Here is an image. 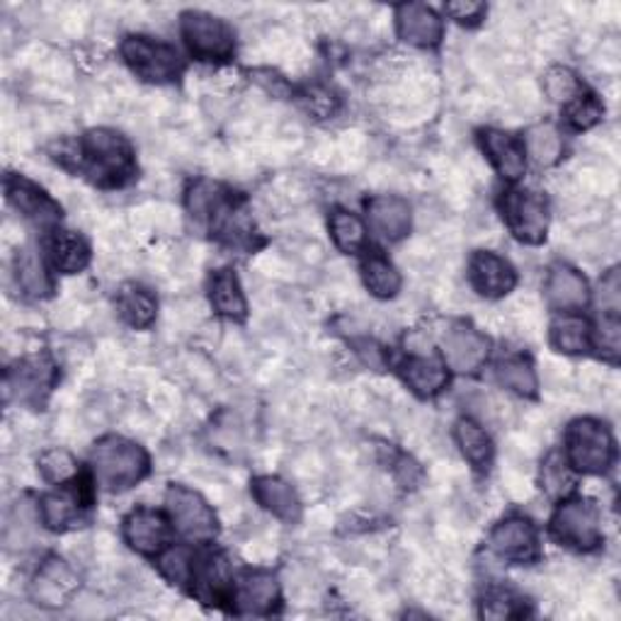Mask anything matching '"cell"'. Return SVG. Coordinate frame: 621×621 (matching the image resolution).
Masks as SVG:
<instances>
[{"instance_id": "1", "label": "cell", "mask_w": 621, "mask_h": 621, "mask_svg": "<svg viewBox=\"0 0 621 621\" xmlns=\"http://www.w3.org/2000/svg\"><path fill=\"white\" fill-rule=\"evenodd\" d=\"M78 168L101 188H122L136 172L129 141L112 129H91L78 141Z\"/></svg>"}, {"instance_id": "2", "label": "cell", "mask_w": 621, "mask_h": 621, "mask_svg": "<svg viewBox=\"0 0 621 621\" xmlns=\"http://www.w3.org/2000/svg\"><path fill=\"white\" fill-rule=\"evenodd\" d=\"M151 469L141 444L124 438H105L93 450V471L101 486L109 493H122L141 483Z\"/></svg>"}, {"instance_id": "3", "label": "cell", "mask_w": 621, "mask_h": 621, "mask_svg": "<svg viewBox=\"0 0 621 621\" xmlns=\"http://www.w3.org/2000/svg\"><path fill=\"white\" fill-rule=\"evenodd\" d=\"M566 464L580 474L598 476L610 471L617 456V444L610 428L594 418H578L568 425L564 438Z\"/></svg>"}, {"instance_id": "4", "label": "cell", "mask_w": 621, "mask_h": 621, "mask_svg": "<svg viewBox=\"0 0 621 621\" xmlns=\"http://www.w3.org/2000/svg\"><path fill=\"white\" fill-rule=\"evenodd\" d=\"M122 59L146 83H170L185 69V61L176 46L139 34H131L122 42Z\"/></svg>"}, {"instance_id": "5", "label": "cell", "mask_w": 621, "mask_h": 621, "mask_svg": "<svg viewBox=\"0 0 621 621\" xmlns=\"http://www.w3.org/2000/svg\"><path fill=\"white\" fill-rule=\"evenodd\" d=\"M551 534L568 549L594 551L604 539L598 505L582 498L561 503L551 517Z\"/></svg>"}, {"instance_id": "6", "label": "cell", "mask_w": 621, "mask_h": 621, "mask_svg": "<svg viewBox=\"0 0 621 621\" xmlns=\"http://www.w3.org/2000/svg\"><path fill=\"white\" fill-rule=\"evenodd\" d=\"M166 505L172 527L188 541H211L219 534V519L200 493L172 483L166 493Z\"/></svg>"}, {"instance_id": "7", "label": "cell", "mask_w": 621, "mask_h": 621, "mask_svg": "<svg viewBox=\"0 0 621 621\" xmlns=\"http://www.w3.org/2000/svg\"><path fill=\"white\" fill-rule=\"evenodd\" d=\"M503 217L517 241L539 245L549 233V202L537 190L515 188L503 197Z\"/></svg>"}, {"instance_id": "8", "label": "cell", "mask_w": 621, "mask_h": 621, "mask_svg": "<svg viewBox=\"0 0 621 621\" xmlns=\"http://www.w3.org/2000/svg\"><path fill=\"white\" fill-rule=\"evenodd\" d=\"M182 36L200 61H229L235 52V36L227 22L209 12L190 10L182 15Z\"/></svg>"}, {"instance_id": "9", "label": "cell", "mask_w": 621, "mask_h": 621, "mask_svg": "<svg viewBox=\"0 0 621 621\" xmlns=\"http://www.w3.org/2000/svg\"><path fill=\"white\" fill-rule=\"evenodd\" d=\"M81 588V576L69 561L59 556L46 558V561L36 570V576L30 586V594L34 604L44 607V610H59L66 607L73 594Z\"/></svg>"}, {"instance_id": "10", "label": "cell", "mask_w": 621, "mask_h": 621, "mask_svg": "<svg viewBox=\"0 0 621 621\" xmlns=\"http://www.w3.org/2000/svg\"><path fill=\"white\" fill-rule=\"evenodd\" d=\"M491 549L511 564H534L541 556L539 531L527 517H505L491 531Z\"/></svg>"}, {"instance_id": "11", "label": "cell", "mask_w": 621, "mask_h": 621, "mask_svg": "<svg viewBox=\"0 0 621 621\" xmlns=\"http://www.w3.org/2000/svg\"><path fill=\"white\" fill-rule=\"evenodd\" d=\"M233 610L241 617H270L282 602L280 582L267 570H248L231 590Z\"/></svg>"}, {"instance_id": "12", "label": "cell", "mask_w": 621, "mask_h": 621, "mask_svg": "<svg viewBox=\"0 0 621 621\" xmlns=\"http://www.w3.org/2000/svg\"><path fill=\"white\" fill-rule=\"evenodd\" d=\"M491 352V343L486 335L476 330L469 323H454L444 330L442 338V355L459 375H471V371L481 369L486 365Z\"/></svg>"}, {"instance_id": "13", "label": "cell", "mask_w": 621, "mask_h": 621, "mask_svg": "<svg viewBox=\"0 0 621 621\" xmlns=\"http://www.w3.org/2000/svg\"><path fill=\"white\" fill-rule=\"evenodd\" d=\"M56 379L54 365L44 357L22 359L6 375V393L8 399H15L18 403L40 406L44 403L46 393L52 391Z\"/></svg>"}, {"instance_id": "14", "label": "cell", "mask_w": 621, "mask_h": 621, "mask_svg": "<svg viewBox=\"0 0 621 621\" xmlns=\"http://www.w3.org/2000/svg\"><path fill=\"white\" fill-rule=\"evenodd\" d=\"M469 282L486 299H503L515 290L517 272L505 257L491 251H478L469 263Z\"/></svg>"}, {"instance_id": "15", "label": "cell", "mask_w": 621, "mask_h": 621, "mask_svg": "<svg viewBox=\"0 0 621 621\" xmlns=\"http://www.w3.org/2000/svg\"><path fill=\"white\" fill-rule=\"evenodd\" d=\"M6 197L24 219H30L36 227H54L61 219V207L40 188V185H34L28 178L8 176Z\"/></svg>"}, {"instance_id": "16", "label": "cell", "mask_w": 621, "mask_h": 621, "mask_svg": "<svg viewBox=\"0 0 621 621\" xmlns=\"http://www.w3.org/2000/svg\"><path fill=\"white\" fill-rule=\"evenodd\" d=\"M124 541H127L136 554L158 556L168 546L170 539V522L148 507H139L124 519Z\"/></svg>"}, {"instance_id": "17", "label": "cell", "mask_w": 621, "mask_h": 621, "mask_svg": "<svg viewBox=\"0 0 621 621\" xmlns=\"http://www.w3.org/2000/svg\"><path fill=\"white\" fill-rule=\"evenodd\" d=\"M396 28H399V36L406 44L418 49L438 46L444 32L442 18L422 3H406L396 8Z\"/></svg>"}, {"instance_id": "18", "label": "cell", "mask_w": 621, "mask_h": 621, "mask_svg": "<svg viewBox=\"0 0 621 621\" xmlns=\"http://www.w3.org/2000/svg\"><path fill=\"white\" fill-rule=\"evenodd\" d=\"M367 219L381 239L401 241L413 223V209L399 194H375L367 200Z\"/></svg>"}, {"instance_id": "19", "label": "cell", "mask_w": 621, "mask_h": 621, "mask_svg": "<svg viewBox=\"0 0 621 621\" xmlns=\"http://www.w3.org/2000/svg\"><path fill=\"white\" fill-rule=\"evenodd\" d=\"M481 148L486 151L493 168L501 172V178L517 182L527 170V154L525 146L517 136L501 131V129H483L478 134Z\"/></svg>"}, {"instance_id": "20", "label": "cell", "mask_w": 621, "mask_h": 621, "mask_svg": "<svg viewBox=\"0 0 621 621\" xmlns=\"http://www.w3.org/2000/svg\"><path fill=\"white\" fill-rule=\"evenodd\" d=\"M209 223L217 239L231 248H251L255 241V227L251 217H248L245 207L231 194L223 197L221 204L214 209V214L209 217Z\"/></svg>"}, {"instance_id": "21", "label": "cell", "mask_w": 621, "mask_h": 621, "mask_svg": "<svg viewBox=\"0 0 621 621\" xmlns=\"http://www.w3.org/2000/svg\"><path fill=\"white\" fill-rule=\"evenodd\" d=\"M544 294L549 306L556 310H564V314L578 310L590 302V290L586 277L568 265H554L549 270V277H546L544 284Z\"/></svg>"}, {"instance_id": "22", "label": "cell", "mask_w": 621, "mask_h": 621, "mask_svg": "<svg viewBox=\"0 0 621 621\" xmlns=\"http://www.w3.org/2000/svg\"><path fill=\"white\" fill-rule=\"evenodd\" d=\"M253 498L257 505L282 522H299L302 501L287 481L280 476H260L253 481Z\"/></svg>"}, {"instance_id": "23", "label": "cell", "mask_w": 621, "mask_h": 621, "mask_svg": "<svg viewBox=\"0 0 621 621\" xmlns=\"http://www.w3.org/2000/svg\"><path fill=\"white\" fill-rule=\"evenodd\" d=\"M401 377L420 399H434L450 383V371L434 357H408L401 365Z\"/></svg>"}, {"instance_id": "24", "label": "cell", "mask_w": 621, "mask_h": 621, "mask_svg": "<svg viewBox=\"0 0 621 621\" xmlns=\"http://www.w3.org/2000/svg\"><path fill=\"white\" fill-rule=\"evenodd\" d=\"M49 257L61 275H76L91 263V245L73 231H56L49 241Z\"/></svg>"}, {"instance_id": "25", "label": "cell", "mask_w": 621, "mask_h": 621, "mask_svg": "<svg viewBox=\"0 0 621 621\" xmlns=\"http://www.w3.org/2000/svg\"><path fill=\"white\" fill-rule=\"evenodd\" d=\"M83 495L76 491H54L40 501L42 525L52 531H64L76 525L83 515Z\"/></svg>"}, {"instance_id": "26", "label": "cell", "mask_w": 621, "mask_h": 621, "mask_svg": "<svg viewBox=\"0 0 621 621\" xmlns=\"http://www.w3.org/2000/svg\"><path fill=\"white\" fill-rule=\"evenodd\" d=\"M209 302L223 318L243 320L248 314L245 294L241 290L239 277L231 270H219L209 282Z\"/></svg>"}, {"instance_id": "27", "label": "cell", "mask_w": 621, "mask_h": 621, "mask_svg": "<svg viewBox=\"0 0 621 621\" xmlns=\"http://www.w3.org/2000/svg\"><path fill=\"white\" fill-rule=\"evenodd\" d=\"M117 310L124 318V323H129L131 328L144 330L151 326L158 316V302L151 290L141 287V284H124L117 294Z\"/></svg>"}, {"instance_id": "28", "label": "cell", "mask_w": 621, "mask_h": 621, "mask_svg": "<svg viewBox=\"0 0 621 621\" xmlns=\"http://www.w3.org/2000/svg\"><path fill=\"white\" fill-rule=\"evenodd\" d=\"M192 590L207 602H221L223 594L233 590V582L229 576V564L221 554L204 556L194 568Z\"/></svg>"}, {"instance_id": "29", "label": "cell", "mask_w": 621, "mask_h": 621, "mask_svg": "<svg viewBox=\"0 0 621 621\" xmlns=\"http://www.w3.org/2000/svg\"><path fill=\"white\" fill-rule=\"evenodd\" d=\"M454 440L459 444V452L464 454L466 462L474 469H488L493 462V440L478 422L462 418L454 425Z\"/></svg>"}, {"instance_id": "30", "label": "cell", "mask_w": 621, "mask_h": 621, "mask_svg": "<svg viewBox=\"0 0 621 621\" xmlns=\"http://www.w3.org/2000/svg\"><path fill=\"white\" fill-rule=\"evenodd\" d=\"M522 146H525V154L534 160V164L541 168L558 164L564 156V136L551 122L534 124V127L525 134Z\"/></svg>"}, {"instance_id": "31", "label": "cell", "mask_w": 621, "mask_h": 621, "mask_svg": "<svg viewBox=\"0 0 621 621\" xmlns=\"http://www.w3.org/2000/svg\"><path fill=\"white\" fill-rule=\"evenodd\" d=\"M365 287L377 296V299H393L401 292V272L393 267L389 257L381 253H369L362 263Z\"/></svg>"}, {"instance_id": "32", "label": "cell", "mask_w": 621, "mask_h": 621, "mask_svg": "<svg viewBox=\"0 0 621 621\" xmlns=\"http://www.w3.org/2000/svg\"><path fill=\"white\" fill-rule=\"evenodd\" d=\"M590 335L592 330L586 318L576 314H564L558 316L551 326V345L556 347V352L582 355L588 352L590 347Z\"/></svg>"}, {"instance_id": "33", "label": "cell", "mask_w": 621, "mask_h": 621, "mask_svg": "<svg viewBox=\"0 0 621 621\" xmlns=\"http://www.w3.org/2000/svg\"><path fill=\"white\" fill-rule=\"evenodd\" d=\"M156 564H158L160 576H164L170 586L192 588L197 558L190 546H166V549L158 554Z\"/></svg>"}, {"instance_id": "34", "label": "cell", "mask_w": 621, "mask_h": 621, "mask_svg": "<svg viewBox=\"0 0 621 621\" xmlns=\"http://www.w3.org/2000/svg\"><path fill=\"white\" fill-rule=\"evenodd\" d=\"M495 375H498V381L503 383L505 389H511L517 396H525V399H534L539 389V379H537V371H534L531 362L525 357H511V359H503L495 369Z\"/></svg>"}, {"instance_id": "35", "label": "cell", "mask_w": 621, "mask_h": 621, "mask_svg": "<svg viewBox=\"0 0 621 621\" xmlns=\"http://www.w3.org/2000/svg\"><path fill=\"white\" fill-rule=\"evenodd\" d=\"M330 235L343 253H357L365 248L367 229L362 219L355 217L352 211L335 209L330 214Z\"/></svg>"}, {"instance_id": "36", "label": "cell", "mask_w": 621, "mask_h": 621, "mask_svg": "<svg viewBox=\"0 0 621 621\" xmlns=\"http://www.w3.org/2000/svg\"><path fill=\"white\" fill-rule=\"evenodd\" d=\"M18 284L32 299H42V296L52 292V282H49L42 257L36 255L32 248L18 255Z\"/></svg>"}, {"instance_id": "37", "label": "cell", "mask_w": 621, "mask_h": 621, "mask_svg": "<svg viewBox=\"0 0 621 621\" xmlns=\"http://www.w3.org/2000/svg\"><path fill=\"white\" fill-rule=\"evenodd\" d=\"M544 91L558 105H570L578 95L586 93L580 78L576 76L573 71L566 69V66H554V69L546 71Z\"/></svg>"}, {"instance_id": "38", "label": "cell", "mask_w": 621, "mask_h": 621, "mask_svg": "<svg viewBox=\"0 0 621 621\" xmlns=\"http://www.w3.org/2000/svg\"><path fill=\"white\" fill-rule=\"evenodd\" d=\"M40 474L49 481V483H56V486H64V483H71L73 478L78 476V462L73 459L71 452L66 450H46L40 456Z\"/></svg>"}, {"instance_id": "39", "label": "cell", "mask_w": 621, "mask_h": 621, "mask_svg": "<svg viewBox=\"0 0 621 621\" xmlns=\"http://www.w3.org/2000/svg\"><path fill=\"white\" fill-rule=\"evenodd\" d=\"M229 192L219 188V185L209 180H197L192 188L188 190V209L194 219L209 221V217L214 214V209L221 204L223 197Z\"/></svg>"}, {"instance_id": "40", "label": "cell", "mask_w": 621, "mask_h": 621, "mask_svg": "<svg viewBox=\"0 0 621 621\" xmlns=\"http://www.w3.org/2000/svg\"><path fill=\"white\" fill-rule=\"evenodd\" d=\"M590 343H594L600 355L607 359V362H617L621 355V323H619V314H602L598 328L592 330Z\"/></svg>"}, {"instance_id": "41", "label": "cell", "mask_w": 621, "mask_h": 621, "mask_svg": "<svg viewBox=\"0 0 621 621\" xmlns=\"http://www.w3.org/2000/svg\"><path fill=\"white\" fill-rule=\"evenodd\" d=\"M604 115V107L600 105V101L590 93H582L578 95L573 103L566 105V117L570 122V127L582 131V129H590L598 124Z\"/></svg>"}, {"instance_id": "42", "label": "cell", "mask_w": 621, "mask_h": 621, "mask_svg": "<svg viewBox=\"0 0 621 621\" xmlns=\"http://www.w3.org/2000/svg\"><path fill=\"white\" fill-rule=\"evenodd\" d=\"M541 488L551 495V498H561L570 488H573V478H570V466L561 456H549L541 469Z\"/></svg>"}, {"instance_id": "43", "label": "cell", "mask_w": 621, "mask_h": 621, "mask_svg": "<svg viewBox=\"0 0 621 621\" xmlns=\"http://www.w3.org/2000/svg\"><path fill=\"white\" fill-rule=\"evenodd\" d=\"M525 614L522 600H517L513 592L507 590H493L481 602V617L483 619H515Z\"/></svg>"}, {"instance_id": "44", "label": "cell", "mask_w": 621, "mask_h": 621, "mask_svg": "<svg viewBox=\"0 0 621 621\" xmlns=\"http://www.w3.org/2000/svg\"><path fill=\"white\" fill-rule=\"evenodd\" d=\"M598 302L600 308L604 314H619V306H621V277H619V270H610L600 282V294H598Z\"/></svg>"}, {"instance_id": "45", "label": "cell", "mask_w": 621, "mask_h": 621, "mask_svg": "<svg viewBox=\"0 0 621 621\" xmlns=\"http://www.w3.org/2000/svg\"><path fill=\"white\" fill-rule=\"evenodd\" d=\"M444 10L459 24H478L481 18L486 15V6L474 3V0H456V3H450Z\"/></svg>"}, {"instance_id": "46", "label": "cell", "mask_w": 621, "mask_h": 621, "mask_svg": "<svg viewBox=\"0 0 621 621\" xmlns=\"http://www.w3.org/2000/svg\"><path fill=\"white\" fill-rule=\"evenodd\" d=\"M306 107L310 115H316L318 119H326L335 115V109H338V97L323 88H314L306 95Z\"/></svg>"}]
</instances>
